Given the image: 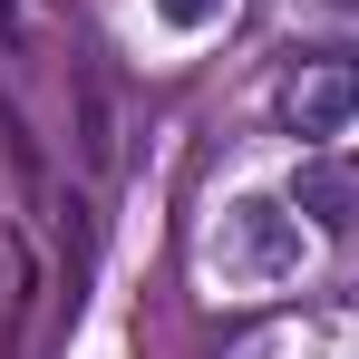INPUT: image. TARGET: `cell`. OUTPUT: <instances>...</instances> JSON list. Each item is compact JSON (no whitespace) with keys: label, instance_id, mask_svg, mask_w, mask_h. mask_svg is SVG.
<instances>
[{"label":"cell","instance_id":"6da1fadb","mask_svg":"<svg viewBox=\"0 0 359 359\" xmlns=\"http://www.w3.org/2000/svg\"><path fill=\"white\" fill-rule=\"evenodd\" d=\"M204 262L224 272V282H292L301 272V224L282 214V204H233L224 224H214V243H204Z\"/></svg>","mask_w":359,"mask_h":359},{"label":"cell","instance_id":"277c9868","mask_svg":"<svg viewBox=\"0 0 359 359\" xmlns=\"http://www.w3.org/2000/svg\"><path fill=\"white\" fill-rule=\"evenodd\" d=\"M0 29H20V10H10V0H0Z\"/></svg>","mask_w":359,"mask_h":359},{"label":"cell","instance_id":"7a4b0ae2","mask_svg":"<svg viewBox=\"0 0 359 359\" xmlns=\"http://www.w3.org/2000/svg\"><path fill=\"white\" fill-rule=\"evenodd\" d=\"M359 117V59H301L282 78V126L292 136H340Z\"/></svg>","mask_w":359,"mask_h":359},{"label":"cell","instance_id":"3957f363","mask_svg":"<svg viewBox=\"0 0 359 359\" xmlns=\"http://www.w3.org/2000/svg\"><path fill=\"white\" fill-rule=\"evenodd\" d=\"M224 10H233V0H156V20H165V29H214Z\"/></svg>","mask_w":359,"mask_h":359}]
</instances>
